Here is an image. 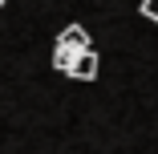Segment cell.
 <instances>
[{
  "label": "cell",
  "mask_w": 158,
  "mask_h": 154,
  "mask_svg": "<svg viewBox=\"0 0 158 154\" xmlns=\"http://www.w3.org/2000/svg\"><path fill=\"white\" fill-rule=\"evenodd\" d=\"M98 65H102V61H98V53H93V45H89V49H77V53H73V65H69V77L93 81V77H98Z\"/></svg>",
  "instance_id": "1"
},
{
  "label": "cell",
  "mask_w": 158,
  "mask_h": 154,
  "mask_svg": "<svg viewBox=\"0 0 158 154\" xmlns=\"http://www.w3.org/2000/svg\"><path fill=\"white\" fill-rule=\"evenodd\" d=\"M142 16H150V20H158V0H142Z\"/></svg>",
  "instance_id": "3"
},
{
  "label": "cell",
  "mask_w": 158,
  "mask_h": 154,
  "mask_svg": "<svg viewBox=\"0 0 158 154\" xmlns=\"http://www.w3.org/2000/svg\"><path fill=\"white\" fill-rule=\"evenodd\" d=\"M57 45H65V49H73V53H77V49H89V33H85L81 24H69L65 33H61Z\"/></svg>",
  "instance_id": "2"
},
{
  "label": "cell",
  "mask_w": 158,
  "mask_h": 154,
  "mask_svg": "<svg viewBox=\"0 0 158 154\" xmlns=\"http://www.w3.org/2000/svg\"><path fill=\"white\" fill-rule=\"evenodd\" d=\"M0 4H4V0H0Z\"/></svg>",
  "instance_id": "4"
}]
</instances>
